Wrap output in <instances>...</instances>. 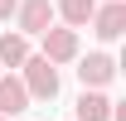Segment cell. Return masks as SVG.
I'll use <instances>...</instances> for the list:
<instances>
[{
  "label": "cell",
  "instance_id": "obj_1",
  "mask_svg": "<svg viewBox=\"0 0 126 121\" xmlns=\"http://www.w3.org/2000/svg\"><path fill=\"white\" fill-rule=\"evenodd\" d=\"M19 82H24V92H29V102H53V97H58V68H53V63H44L39 58V53H29V58H24V68H19Z\"/></svg>",
  "mask_w": 126,
  "mask_h": 121
},
{
  "label": "cell",
  "instance_id": "obj_2",
  "mask_svg": "<svg viewBox=\"0 0 126 121\" xmlns=\"http://www.w3.org/2000/svg\"><path fill=\"white\" fill-rule=\"evenodd\" d=\"M39 58L44 63H78L82 58V44H78V34L73 29H63V24H48L44 34H39Z\"/></svg>",
  "mask_w": 126,
  "mask_h": 121
},
{
  "label": "cell",
  "instance_id": "obj_3",
  "mask_svg": "<svg viewBox=\"0 0 126 121\" xmlns=\"http://www.w3.org/2000/svg\"><path fill=\"white\" fill-rule=\"evenodd\" d=\"M111 77H116V58H111V53L97 48V53L78 58V82H82V92H102Z\"/></svg>",
  "mask_w": 126,
  "mask_h": 121
},
{
  "label": "cell",
  "instance_id": "obj_4",
  "mask_svg": "<svg viewBox=\"0 0 126 121\" xmlns=\"http://www.w3.org/2000/svg\"><path fill=\"white\" fill-rule=\"evenodd\" d=\"M48 24H53V5H48V0H19V10H15V34L39 39Z\"/></svg>",
  "mask_w": 126,
  "mask_h": 121
},
{
  "label": "cell",
  "instance_id": "obj_5",
  "mask_svg": "<svg viewBox=\"0 0 126 121\" xmlns=\"http://www.w3.org/2000/svg\"><path fill=\"white\" fill-rule=\"evenodd\" d=\"M92 34L102 39V44H116V39H121V34H126V0H107V5H97Z\"/></svg>",
  "mask_w": 126,
  "mask_h": 121
},
{
  "label": "cell",
  "instance_id": "obj_6",
  "mask_svg": "<svg viewBox=\"0 0 126 121\" xmlns=\"http://www.w3.org/2000/svg\"><path fill=\"white\" fill-rule=\"evenodd\" d=\"M19 111H29V92H24V82H19L15 73H0V116L10 121V116H19Z\"/></svg>",
  "mask_w": 126,
  "mask_h": 121
},
{
  "label": "cell",
  "instance_id": "obj_7",
  "mask_svg": "<svg viewBox=\"0 0 126 121\" xmlns=\"http://www.w3.org/2000/svg\"><path fill=\"white\" fill-rule=\"evenodd\" d=\"M111 97L107 92H82L78 102H73V121H111Z\"/></svg>",
  "mask_w": 126,
  "mask_h": 121
},
{
  "label": "cell",
  "instance_id": "obj_8",
  "mask_svg": "<svg viewBox=\"0 0 126 121\" xmlns=\"http://www.w3.org/2000/svg\"><path fill=\"white\" fill-rule=\"evenodd\" d=\"M53 15H63V29H87L92 24V15H97V0H58V10Z\"/></svg>",
  "mask_w": 126,
  "mask_h": 121
},
{
  "label": "cell",
  "instance_id": "obj_9",
  "mask_svg": "<svg viewBox=\"0 0 126 121\" xmlns=\"http://www.w3.org/2000/svg\"><path fill=\"white\" fill-rule=\"evenodd\" d=\"M24 58H29V39L15 29H5L0 34V73L5 68H24Z\"/></svg>",
  "mask_w": 126,
  "mask_h": 121
},
{
  "label": "cell",
  "instance_id": "obj_10",
  "mask_svg": "<svg viewBox=\"0 0 126 121\" xmlns=\"http://www.w3.org/2000/svg\"><path fill=\"white\" fill-rule=\"evenodd\" d=\"M19 10V0H0V19H5V24H10V15H15Z\"/></svg>",
  "mask_w": 126,
  "mask_h": 121
},
{
  "label": "cell",
  "instance_id": "obj_11",
  "mask_svg": "<svg viewBox=\"0 0 126 121\" xmlns=\"http://www.w3.org/2000/svg\"><path fill=\"white\" fill-rule=\"evenodd\" d=\"M97 5H107V0H97Z\"/></svg>",
  "mask_w": 126,
  "mask_h": 121
},
{
  "label": "cell",
  "instance_id": "obj_12",
  "mask_svg": "<svg viewBox=\"0 0 126 121\" xmlns=\"http://www.w3.org/2000/svg\"><path fill=\"white\" fill-rule=\"evenodd\" d=\"M0 121H5V116H0Z\"/></svg>",
  "mask_w": 126,
  "mask_h": 121
}]
</instances>
